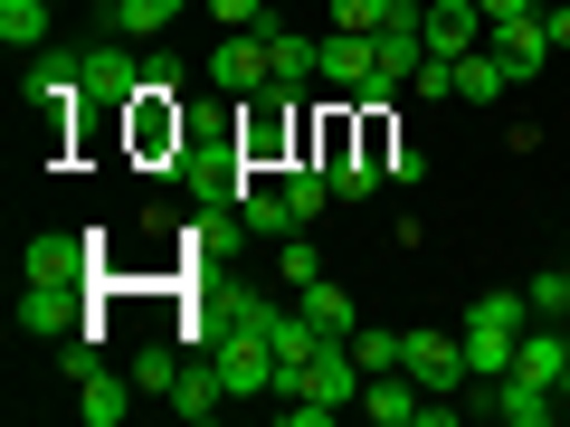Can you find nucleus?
Wrapping results in <instances>:
<instances>
[{
	"instance_id": "f257e3e1",
	"label": "nucleus",
	"mask_w": 570,
	"mask_h": 427,
	"mask_svg": "<svg viewBox=\"0 0 570 427\" xmlns=\"http://www.w3.org/2000/svg\"><path fill=\"white\" fill-rule=\"evenodd\" d=\"M333 408H362V361H352V342H324L305 370H295V389H285V427H324Z\"/></svg>"
},
{
	"instance_id": "f03ea898",
	"label": "nucleus",
	"mask_w": 570,
	"mask_h": 427,
	"mask_svg": "<svg viewBox=\"0 0 570 427\" xmlns=\"http://www.w3.org/2000/svg\"><path fill=\"white\" fill-rule=\"evenodd\" d=\"M523 324H532V305L523 295H475V314H466V380H504L513 370V342H523Z\"/></svg>"
},
{
	"instance_id": "7ed1b4c3",
	"label": "nucleus",
	"mask_w": 570,
	"mask_h": 427,
	"mask_svg": "<svg viewBox=\"0 0 570 427\" xmlns=\"http://www.w3.org/2000/svg\"><path fill=\"white\" fill-rule=\"evenodd\" d=\"M209 86L219 96H276V48H266V29H228L219 58H209Z\"/></svg>"
},
{
	"instance_id": "20e7f679",
	"label": "nucleus",
	"mask_w": 570,
	"mask_h": 427,
	"mask_svg": "<svg viewBox=\"0 0 570 427\" xmlns=\"http://www.w3.org/2000/svg\"><path fill=\"white\" fill-rule=\"evenodd\" d=\"M209 361H219V380H228V399H266V389H276V342H266V332H219V351H209Z\"/></svg>"
},
{
	"instance_id": "39448f33",
	"label": "nucleus",
	"mask_w": 570,
	"mask_h": 427,
	"mask_svg": "<svg viewBox=\"0 0 570 427\" xmlns=\"http://www.w3.org/2000/svg\"><path fill=\"white\" fill-rule=\"evenodd\" d=\"M400 370L419 389H438V399H466V342H456V332H409Z\"/></svg>"
},
{
	"instance_id": "423d86ee",
	"label": "nucleus",
	"mask_w": 570,
	"mask_h": 427,
	"mask_svg": "<svg viewBox=\"0 0 570 427\" xmlns=\"http://www.w3.org/2000/svg\"><path fill=\"white\" fill-rule=\"evenodd\" d=\"M77 86H86L96 105H142V77H134V48H124V39L77 48Z\"/></svg>"
},
{
	"instance_id": "0eeeda50",
	"label": "nucleus",
	"mask_w": 570,
	"mask_h": 427,
	"mask_svg": "<svg viewBox=\"0 0 570 427\" xmlns=\"http://www.w3.org/2000/svg\"><path fill=\"white\" fill-rule=\"evenodd\" d=\"M485 48L513 67V86H532V77L551 67V29H542V10H523V20H494V29H485Z\"/></svg>"
},
{
	"instance_id": "6e6552de",
	"label": "nucleus",
	"mask_w": 570,
	"mask_h": 427,
	"mask_svg": "<svg viewBox=\"0 0 570 427\" xmlns=\"http://www.w3.org/2000/svg\"><path fill=\"white\" fill-rule=\"evenodd\" d=\"M419 29H428V58H466V48H485V10H475V0H428Z\"/></svg>"
},
{
	"instance_id": "1a4fd4ad",
	"label": "nucleus",
	"mask_w": 570,
	"mask_h": 427,
	"mask_svg": "<svg viewBox=\"0 0 570 427\" xmlns=\"http://www.w3.org/2000/svg\"><path fill=\"white\" fill-rule=\"evenodd\" d=\"M266 342H276V389H295V370H305V361H314V351H324V342H333V332H324V324H314V314H305V305H295V314H285V305H276V324H266Z\"/></svg>"
},
{
	"instance_id": "9d476101",
	"label": "nucleus",
	"mask_w": 570,
	"mask_h": 427,
	"mask_svg": "<svg viewBox=\"0 0 570 427\" xmlns=\"http://www.w3.org/2000/svg\"><path fill=\"white\" fill-rule=\"evenodd\" d=\"M20 285L77 295V285H86V257H77V238H29V247H20Z\"/></svg>"
},
{
	"instance_id": "9b49d317",
	"label": "nucleus",
	"mask_w": 570,
	"mask_h": 427,
	"mask_svg": "<svg viewBox=\"0 0 570 427\" xmlns=\"http://www.w3.org/2000/svg\"><path fill=\"white\" fill-rule=\"evenodd\" d=\"M362 408H371V418H381V427H419L428 389L409 380V370H371V380H362Z\"/></svg>"
},
{
	"instance_id": "f8f14e48",
	"label": "nucleus",
	"mask_w": 570,
	"mask_h": 427,
	"mask_svg": "<svg viewBox=\"0 0 570 427\" xmlns=\"http://www.w3.org/2000/svg\"><path fill=\"white\" fill-rule=\"evenodd\" d=\"M513 370H523V380H542V389H561V370H570V332H561V324H523Z\"/></svg>"
},
{
	"instance_id": "ddd939ff",
	"label": "nucleus",
	"mask_w": 570,
	"mask_h": 427,
	"mask_svg": "<svg viewBox=\"0 0 570 427\" xmlns=\"http://www.w3.org/2000/svg\"><path fill=\"white\" fill-rule=\"evenodd\" d=\"M219 408H228V380H219V361H190V370H181V389H171V418H181V427H209Z\"/></svg>"
},
{
	"instance_id": "4468645a",
	"label": "nucleus",
	"mask_w": 570,
	"mask_h": 427,
	"mask_svg": "<svg viewBox=\"0 0 570 427\" xmlns=\"http://www.w3.org/2000/svg\"><path fill=\"white\" fill-rule=\"evenodd\" d=\"M134 399H142V389L115 380V370H86V380H77V418L86 427H124V408H134Z\"/></svg>"
},
{
	"instance_id": "2eb2a0df",
	"label": "nucleus",
	"mask_w": 570,
	"mask_h": 427,
	"mask_svg": "<svg viewBox=\"0 0 570 427\" xmlns=\"http://www.w3.org/2000/svg\"><path fill=\"white\" fill-rule=\"evenodd\" d=\"M371 77H381L371 39H352V29H324V86H352V96H362Z\"/></svg>"
},
{
	"instance_id": "dca6fc26",
	"label": "nucleus",
	"mask_w": 570,
	"mask_h": 427,
	"mask_svg": "<svg viewBox=\"0 0 570 427\" xmlns=\"http://www.w3.org/2000/svg\"><path fill=\"white\" fill-rule=\"evenodd\" d=\"M448 67H456V96H475V105L513 96V67L494 58V48H466V58H448Z\"/></svg>"
},
{
	"instance_id": "f3484780",
	"label": "nucleus",
	"mask_w": 570,
	"mask_h": 427,
	"mask_svg": "<svg viewBox=\"0 0 570 427\" xmlns=\"http://www.w3.org/2000/svg\"><path fill=\"white\" fill-rule=\"evenodd\" d=\"M238 219L257 228V238H295V228H305V219H295V200H285V190H257V181L238 190Z\"/></svg>"
},
{
	"instance_id": "a211bd4d",
	"label": "nucleus",
	"mask_w": 570,
	"mask_h": 427,
	"mask_svg": "<svg viewBox=\"0 0 570 427\" xmlns=\"http://www.w3.org/2000/svg\"><path fill=\"white\" fill-rule=\"evenodd\" d=\"M48 29H58L48 0H0V48H48Z\"/></svg>"
},
{
	"instance_id": "6ab92c4d",
	"label": "nucleus",
	"mask_w": 570,
	"mask_h": 427,
	"mask_svg": "<svg viewBox=\"0 0 570 427\" xmlns=\"http://www.w3.org/2000/svg\"><path fill=\"white\" fill-rule=\"evenodd\" d=\"M343 342H352V361H362V380H371V370H400V351H409V332H390V324H352Z\"/></svg>"
},
{
	"instance_id": "aec40b11",
	"label": "nucleus",
	"mask_w": 570,
	"mask_h": 427,
	"mask_svg": "<svg viewBox=\"0 0 570 427\" xmlns=\"http://www.w3.org/2000/svg\"><path fill=\"white\" fill-rule=\"evenodd\" d=\"M400 20V0H324V29H352V39H381Z\"/></svg>"
},
{
	"instance_id": "412c9836",
	"label": "nucleus",
	"mask_w": 570,
	"mask_h": 427,
	"mask_svg": "<svg viewBox=\"0 0 570 427\" xmlns=\"http://www.w3.org/2000/svg\"><path fill=\"white\" fill-rule=\"evenodd\" d=\"M295 295H305V314H314V324L333 332V342H343V332L362 324V314H352V295H343V285H333V276H314V285H295Z\"/></svg>"
},
{
	"instance_id": "4be33fe9",
	"label": "nucleus",
	"mask_w": 570,
	"mask_h": 427,
	"mask_svg": "<svg viewBox=\"0 0 570 427\" xmlns=\"http://www.w3.org/2000/svg\"><path fill=\"white\" fill-rule=\"evenodd\" d=\"M523 305H532V324H570V257L542 266V276L523 285Z\"/></svg>"
},
{
	"instance_id": "5701e85b",
	"label": "nucleus",
	"mask_w": 570,
	"mask_h": 427,
	"mask_svg": "<svg viewBox=\"0 0 570 427\" xmlns=\"http://www.w3.org/2000/svg\"><path fill=\"white\" fill-rule=\"evenodd\" d=\"M181 10H190V0H124V10H115V39H163Z\"/></svg>"
},
{
	"instance_id": "b1692460",
	"label": "nucleus",
	"mask_w": 570,
	"mask_h": 427,
	"mask_svg": "<svg viewBox=\"0 0 570 427\" xmlns=\"http://www.w3.org/2000/svg\"><path fill=\"white\" fill-rule=\"evenodd\" d=\"M285 200H295V219H324V200H343V190H333V171L324 162H305V171H285Z\"/></svg>"
},
{
	"instance_id": "393cba45",
	"label": "nucleus",
	"mask_w": 570,
	"mask_h": 427,
	"mask_svg": "<svg viewBox=\"0 0 570 427\" xmlns=\"http://www.w3.org/2000/svg\"><path fill=\"white\" fill-rule=\"evenodd\" d=\"M20 332H67V295H48V285H20Z\"/></svg>"
},
{
	"instance_id": "a878e982",
	"label": "nucleus",
	"mask_w": 570,
	"mask_h": 427,
	"mask_svg": "<svg viewBox=\"0 0 570 427\" xmlns=\"http://www.w3.org/2000/svg\"><path fill=\"white\" fill-rule=\"evenodd\" d=\"M134 389H142V399H171V389H181V361H171V351L153 342V351L134 361Z\"/></svg>"
},
{
	"instance_id": "bb28decb",
	"label": "nucleus",
	"mask_w": 570,
	"mask_h": 427,
	"mask_svg": "<svg viewBox=\"0 0 570 427\" xmlns=\"http://www.w3.org/2000/svg\"><path fill=\"white\" fill-rule=\"evenodd\" d=\"M371 152H381V171H390V181H428V152H419V142H409V133H390V142H371Z\"/></svg>"
},
{
	"instance_id": "cd10ccee",
	"label": "nucleus",
	"mask_w": 570,
	"mask_h": 427,
	"mask_svg": "<svg viewBox=\"0 0 570 427\" xmlns=\"http://www.w3.org/2000/svg\"><path fill=\"white\" fill-rule=\"evenodd\" d=\"M381 181H390V171H381V152H352V162H333V190H343V200H371Z\"/></svg>"
},
{
	"instance_id": "c85d7f7f",
	"label": "nucleus",
	"mask_w": 570,
	"mask_h": 427,
	"mask_svg": "<svg viewBox=\"0 0 570 427\" xmlns=\"http://www.w3.org/2000/svg\"><path fill=\"white\" fill-rule=\"evenodd\" d=\"M276 276H285V285H314V276H324V257L305 247V228H295V238H276Z\"/></svg>"
},
{
	"instance_id": "c756f323",
	"label": "nucleus",
	"mask_w": 570,
	"mask_h": 427,
	"mask_svg": "<svg viewBox=\"0 0 570 427\" xmlns=\"http://www.w3.org/2000/svg\"><path fill=\"white\" fill-rule=\"evenodd\" d=\"M209 20H228V29H266V0H209Z\"/></svg>"
},
{
	"instance_id": "7c9ffc66",
	"label": "nucleus",
	"mask_w": 570,
	"mask_h": 427,
	"mask_svg": "<svg viewBox=\"0 0 570 427\" xmlns=\"http://www.w3.org/2000/svg\"><path fill=\"white\" fill-rule=\"evenodd\" d=\"M542 29H551V48H570V0H542Z\"/></svg>"
},
{
	"instance_id": "2f4dec72",
	"label": "nucleus",
	"mask_w": 570,
	"mask_h": 427,
	"mask_svg": "<svg viewBox=\"0 0 570 427\" xmlns=\"http://www.w3.org/2000/svg\"><path fill=\"white\" fill-rule=\"evenodd\" d=\"M475 10H485V29H494V20H523V10H542V0H475Z\"/></svg>"
},
{
	"instance_id": "473e14b6",
	"label": "nucleus",
	"mask_w": 570,
	"mask_h": 427,
	"mask_svg": "<svg viewBox=\"0 0 570 427\" xmlns=\"http://www.w3.org/2000/svg\"><path fill=\"white\" fill-rule=\"evenodd\" d=\"M96 10H105V20H115V10H124V0H96Z\"/></svg>"
},
{
	"instance_id": "72a5a7b5",
	"label": "nucleus",
	"mask_w": 570,
	"mask_h": 427,
	"mask_svg": "<svg viewBox=\"0 0 570 427\" xmlns=\"http://www.w3.org/2000/svg\"><path fill=\"white\" fill-rule=\"evenodd\" d=\"M48 10H77V0H48Z\"/></svg>"
},
{
	"instance_id": "f704fd0d",
	"label": "nucleus",
	"mask_w": 570,
	"mask_h": 427,
	"mask_svg": "<svg viewBox=\"0 0 570 427\" xmlns=\"http://www.w3.org/2000/svg\"><path fill=\"white\" fill-rule=\"evenodd\" d=\"M400 10H428V0H400Z\"/></svg>"
},
{
	"instance_id": "c9c22d12",
	"label": "nucleus",
	"mask_w": 570,
	"mask_h": 427,
	"mask_svg": "<svg viewBox=\"0 0 570 427\" xmlns=\"http://www.w3.org/2000/svg\"><path fill=\"white\" fill-rule=\"evenodd\" d=\"M561 399H570V370H561Z\"/></svg>"
},
{
	"instance_id": "e433bc0d",
	"label": "nucleus",
	"mask_w": 570,
	"mask_h": 427,
	"mask_svg": "<svg viewBox=\"0 0 570 427\" xmlns=\"http://www.w3.org/2000/svg\"><path fill=\"white\" fill-rule=\"evenodd\" d=\"M561 247H570V228H561Z\"/></svg>"
}]
</instances>
